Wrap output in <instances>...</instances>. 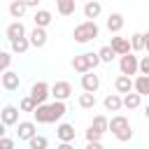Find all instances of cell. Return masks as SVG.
Returning <instances> with one entry per match:
<instances>
[{"label":"cell","instance_id":"5b68a950","mask_svg":"<svg viewBox=\"0 0 149 149\" xmlns=\"http://www.w3.org/2000/svg\"><path fill=\"white\" fill-rule=\"evenodd\" d=\"M51 95H54L56 100L65 102V100L72 95V84H70V81H65V79H61V81H54V84H51Z\"/></svg>","mask_w":149,"mask_h":149},{"label":"cell","instance_id":"8fae6325","mask_svg":"<svg viewBox=\"0 0 149 149\" xmlns=\"http://www.w3.org/2000/svg\"><path fill=\"white\" fill-rule=\"evenodd\" d=\"M5 35H7L9 42H16V40H21V37H28V35H26V26H23L21 21H12V23L7 26Z\"/></svg>","mask_w":149,"mask_h":149},{"label":"cell","instance_id":"4fadbf2b","mask_svg":"<svg viewBox=\"0 0 149 149\" xmlns=\"http://www.w3.org/2000/svg\"><path fill=\"white\" fill-rule=\"evenodd\" d=\"M81 88H84V93H95V91L100 88V77H98L95 72L81 74Z\"/></svg>","mask_w":149,"mask_h":149},{"label":"cell","instance_id":"74e56055","mask_svg":"<svg viewBox=\"0 0 149 149\" xmlns=\"http://www.w3.org/2000/svg\"><path fill=\"white\" fill-rule=\"evenodd\" d=\"M144 51H147V54H149V30H147V33H144Z\"/></svg>","mask_w":149,"mask_h":149},{"label":"cell","instance_id":"e575fe53","mask_svg":"<svg viewBox=\"0 0 149 149\" xmlns=\"http://www.w3.org/2000/svg\"><path fill=\"white\" fill-rule=\"evenodd\" d=\"M0 149H14V140L12 137H0Z\"/></svg>","mask_w":149,"mask_h":149},{"label":"cell","instance_id":"4dcf8cb0","mask_svg":"<svg viewBox=\"0 0 149 149\" xmlns=\"http://www.w3.org/2000/svg\"><path fill=\"white\" fill-rule=\"evenodd\" d=\"M98 56H100V61H102V63H112V58H114L116 54H114V51H112V47L107 44V47H102V49L98 51Z\"/></svg>","mask_w":149,"mask_h":149},{"label":"cell","instance_id":"cb8c5ba5","mask_svg":"<svg viewBox=\"0 0 149 149\" xmlns=\"http://www.w3.org/2000/svg\"><path fill=\"white\" fill-rule=\"evenodd\" d=\"M130 51L133 54L144 51V33H133L130 35Z\"/></svg>","mask_w":149,"mask_h":149},{"label":"cell","instance_id":"d6986e66","mask_svg":"<svg viewBox=\"0 0 149 149\" xmlns=\"http://www.w3.org/2000/svg\"><path fill=\"white\" fill-rule=\"evenodd\" d=\"M56 135L61 142H74V126L72 123H58Z\"/></svg>","mask_w":149,"mask_h":149},{"label":"cell","instance_id":"52a82bcc","mask_svg":"<svg viewBox=\"0 0 149 149\" xmlns=\"http://www.w3.org/2000/svg\"><path fill=\"white\" fill-rule=\"evenodd\" d=\"M114 88H116L119 95H128V93L135 91V79L133 77H126V74H119L114 79Z\"/></svg>","mask_w":149,"mask_h":149},{"label":"cell","instance_id":"ac0fdd59","mask_svg":"<svg viewBox=\"0 0 149 149\" xmlns=\"http://www.w3.org/2000/svg\"><path fill=\"white\" fill-rule=\"evenodd\" d=\"M54 21V16H51V12L49 9H37L35 12V16H33V23H35V28H44L47 30V26Z\"/></svg>","mask_w":149,"mask_h":149},{"label":"cell","instance_id":"9a60e30c","mask_svg":"<svg viewBox=\"0 0 149 149\" xmlns=\"http://www.w3.org/2000/svg\"><path fill=\"white\" fill-rule=\"evenodd\" d=\"M47 30L44 28H33L30 33H28V40H30V44L35 47V49H42L44 44H47Z\"/></svg>","mask_w":149,"mask_h":149},{"label":"cell","instance_id":"ffe728a7","mask_svg":"<svg viewBox=\"0 0 149 149\" xmlns=\"http://www.w3.org/2000/svg\"><path fill=\"white\" fill-rule=\"evenodd\" d=\"M123 23H126V21H123V14H119V12H114V14H109V16H107V30H109V33H114V35H116V33H121Z\"/></svg>","mask_w":149,"mask_h":149},{"label":"cell","instance_id":"836d02e7","mask_svg":"<svg viewBox=\"0 0 149 149\" xmlns=\"http://www.w3.org/2000/svg\"><path fill=\"white\" fill-rule=\"evenodd\" d=\"M140 74L149 77V56H142L140 58Z\"/></svg>","mask_w":149,"mask_h":149},{"label":"cell","instance_id":"2e32d148","mask_svg":"<svg viewBox=\"0 0 149 149\" xmlns=\"http://www.w3.org/2000/svg\"><path fill=\"white\" fill-rule=\"evenodd\" d=\"M102 105H105L107 112H119V109L123 107V95H119V93H109V95H105Z\"/></svg>","mask_w":149,"mask_h":149},{"label":"cell","instance_id":"4316f807","mask_svg":"<svg viewBox=\"0 0 149 149\" xmlns=\"http://www.w3.org/2000/svg\"><path fill=\"white\" fill-rule=\"evenodd\" d=\"M95 102H98V100H95V93H81V95H79V107H81V109H93Z\"/></svg>","mask_w":149,"mask_h":149},{"label":"cell","instance_id":"7402d4cb","mask_svg":"<svg viewBox=\"0 0 149 149\" xmlns=\"http://www.w3.org/2000/svg\"><path fill=\"white\" fill-rule=\"evenodd\" d=\"M56 9H58L61 16H72L74 9H77V5H74V0H58L56 2Z\"/></svg>","mask_w":149,"mask_h":149},{"label":"cell","instance_id":"3957f363","mask_svg":"<svg viewBox=\"0 0 149 149\" xmlns=\"http://www.w3.org/2000/svg\"><path fill=\"white\" fill-rule=\"evenodd\" d=\"M35 102H37V107L40 105H47V98L51 95V86L47 84V81H35L33 86H30V93H28Z\"/></svg>","mask_w":149,"mask_h":149},{"label":"cell","instance_id":"9c48e42d","mask_svg":"<svg viewBox=\"0 0 149 149\" xmlns=\"http://www.w3.org/2000/svg\"><path fill=\"white\" fill-rule=\"evenodd\" d=\"M16 128H19L16 135H19V140H23V142H30V140L37 135V126H35V121H21Z\"/></svg>","mask_w":149,"mask_h":149},{"label":"cell","instance_id":"f35d334b","mask_svg":"<svg viewBox=\"0 0 149 149\" xmlns=\"http://www.w3.org/2000/svg\"><path fill=\"white\" fill-rule=\"evenodd\" d=\"M144 116H147V119H149V105H147V107H144Z\"/></svg>","mask_w":149,"mask_h":149},{"label":"cell","instance_id":"d590c367","mask_svg":"<svg viewBox=\"0 0 149 149\" xmlns=\"http://www.w3.org/2000/svg\"><path fill=\"white\" fill-rule=\"evenodd\" d=\"M86 149H105L102 142H86Z\"/></svg>","mask_w":149,"mask_h":149},{"label":"cell","instance_id":"5bb4252c","mask_svg":"<svg viewBox=\"0 0 149 149\" xmlns=\"http://www.w3.org/2000/svg\"><path fill=\"white\" fill-rule=\"evenodd\" d=\"M130 128V121L123 116V114H114L112 119H109V130L114 133V135H119V133H123V130H128Z\"/></svg>","mask_w":149,"mask_h":149},{"label":"cell","instance_id":"484cf974","mask_svg":"<svg viewBox=\"0 0 149 149\" xmlns=\"http://www.w3.org/2000/svg\"><path fill=\"white\" fill-rule=\"evenodd\" d=\"M9 44H12V51H14V54H26V51L33 47L28 37H21V40H16V42H9Z\"/></svg>","mask_w":149,"mask_h":149},{"label":"cell","instance_id":"7a4b0ae2","mask_svg":"<svg viewBox=\"0 0 149 149\" xmlns=\"http://www.w3.org/2000/svg\"><path fill=\"white\" fill-rule=\"evenodd\" d=\"M98 35H100V28H98L95 21H81V23L74 26V30H72V37H74L77 44H86V42L95 40Z\"/></svg>","mask_w":149,"mask_h":149},{"label":"cell","instance_id":"ba28073f","mask_svg":"<svg viewBox=\"0 0 149 149\" xmlns=\"http://www.w3.org/2000/svg\"><path fill=\"white\" fill-rule=\"evenodd\" d=\"M19 107H14V105H5L2 107V112H0V116H2V126H19L21 121H19Z\"/></svg>","mask_w":149,"mask_h":149},{"label":"cell","instance_id":"1f68e13d","mask_svg":"<svg viewBox=\"0 0 149 149\" xmlns=\"http://www.w3.org/2000/svg\"><path fill=\"white\" fill-rule=\"evenodd\" d=\"M9 65H12V54L9 51H0V70L9 72Z\"/></svg>","mask_w":149,"mask_h":149},{"label":"cell","instance_id":"e0dca14e","mask_svg":"<svg viewBox=\"0 0 149 149\" xmlns=\"http://www.w3.org/2000/svg\"><path fill=\"white\" fill-rule=\"evenodd\" d=\"M100 12H102V5H100L98 0H88V2L84 5V16H86V21H95V19L100 16Z\"/></svg>","mask_w":149,"mask_h":149},{"label":"cell","instance_id":"d4e9b609","mask_svg":"<svg viewBox=\"0 0 149 149\" xmlns=\"http://www.w3.org/2000/svg\"><path fill=\"white\" fill-rule=\"evenodd\" d=\"M135 93H140V95H149V77H144V74L135 77Z\"/></svg>","mask_w":149,"mask_h":149},{"label":"cell","instance_id":"6da1fadb","mask_svg":"<svg viewBox=\"0 0 149 149\" xmlns=\"http://www.w3.org/2000/svg\"><path fill=\"white\" fill-rule=\"evenodd\" d=\"M65 112H68L65 102L54 100V102L40 105V107L33 112V116H35V121H37V123H56L58 119H63V114H65Z\"/></svg>","mask_w":149,"mask_h":149},{"label":"cell","instance_id":"277c9868","mask_svg":"<svg viewBox=\"0 0 149 149\" xmlns=\"http://www.w3.org/2000/svg\"><path fill=\"white\" fill-rule=\"evenodd\" d=\"M119 70H121V74H126V77L137 74V72H140V58H137L135 54L121 56V61H119Z\"/></svg>","mask_w":149,"mask_h":149},{"label":"cell","instance_id":"44dd1931","mask_svg":"<svg viewBox=\"0 0 149 149\" xmlns=\"http://www.w3.org/2000/svg\"><path fill=\"white\" fill-rule=\"evenodd\" d=\"M91 128L105 135V133L109 130V119H107L105 114H95V116H93V121H91Z\"/></svg>","mask_w":149,"mask_h":149},{"label":"cell","instance_id":"83f0119b","mask_svg":"<svg viewBox=\"0 0 149 149\" xmlns=\"http://www.w3.org/2000/svg\"><path fill=\"white\" fill-rule=\"evenodd\" d=\"M26 9H28V2H9V14L14 19H21L26 14Z\"/></svg>","mask_w":149,"mask_h":149},{"label":"cell","instance_id":"f1b7e54d","mask_svg":"<svg viewBox=\"0 0 149 149\" xmlns=\"http://www.w3.org/2000/svg\"><path fill=\"white\" fill-rule=\"evenodd\" d=\"M19 109H21V112H35V109H37V102H35L30 95H23L21 102H19Z\"/></svg>","mask_w":149,"mask_h":149},{"label":"cell","instance_id":"603a6c76","mask_svg":"<svg viewBox=\"0 0 149 149\" xmlns=\"http://www.w3.org/2000/svg\"><path fill=\"white\" fill-rule=\"evenodd\" d=\"M140 105H142V95H140V93L133 91V93L123 95V107H126V109H137Z\"/></svg>","mask_w":149,"mask_h":149},{"label":"cell","instance_id":"8d00e7d4","mask_svg":"<svg viewBox=\"0 0 149 149\" xmlns=\"http://www.w3.org/2000/svg\"><path fill=\"white\" fill-rule=\"evenodd\" d=\"M56 149H74V147H72V142H61Z\"/></svg>","mask_w":149,"mask_h":149},{"label":"cell","instance_id":"30bf717a","mask_svg":"<svg viewBox=\"0 0 149 149\" xmlns=\"http://www.w3.org/2000/svg\"><path fill=\"white\" fill-rule=\"evenodd\" d=\"M0 81H2V88L5 91H19V84H21V77H19V72H14V70H9V72H2V77H0Z\"/></svg>","mask_w":149,"mask_h":149},{"label":"cell","instance_id":"f546056e","mask_svg":"<svg viewBox=\"0 0 149 149\" xmlns=\"http://www.w3.org/2000/svg\"><path fill=\"white\" fill-rule=\"evenodd\" d=\"M28 147H30V149H47V147H49V140H47L44 135H35V137L28 142Z\"/></svg>","mask_w":149,"mask_h":149},{"label":"cell","instance_id":"8992f818","mask_svg":"<svg viewBox=\"0 0 149 149\" xmlns=\"http://www.w3.org/2000/svg\"><path fill=\"white\" fill-rule=\"evenodd\" d=\"M109 47H112V51H114L116 56H128V54H133V51H130V40H128V37H121V35H114L112 42H109Z\"/></svg>","mask_w":149,"mask_h":149},{"label":"cell","instance_id":"d6a6232c","mask_svg":"<svg viewBox=\"0 0 149 149\" xmlns=\"http://www.w3.org/2000/svg\"><path fill=\"white\" fill-rule=\"evenodd\" d=\"M102 140V133H98V130H93L91 126L86 128V142H100Z\"/></svg>","mask_w":149,"mask_h":149},{"label":"cell","instance_id":"7c38bea8","mask_svg":"<svg viewBox=\"0 0 149 149\" xmlns=\"http://www.w3.org/2000/svg\"><path fill=\"white\" fill-rule=\"evenodd\" d=\"M70 65H72V70H74V72H79V74L93 72V68H91V61H88V54H79V56H74Z\"/></svg>","mask_w":149,"mask_h":149}]
</instances>
